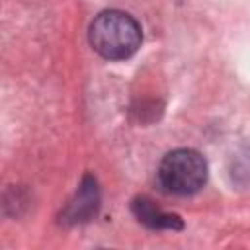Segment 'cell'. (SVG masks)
<instances>
[{
  "mask_svg": "<svg viewBox=\"0 0 250 250\" xmlns=\"http://www.w3.org/2000/svg\"><path fill=\"white\" fill-rule=\"evenodd\" d=\"M141 27L133 16L107 10L96 16L90 25V43L96 53L109 61H123L141 47Z\"/></svg>",
  "mask_w": 250,
  "mask_h": 250,
  "instance_id": "6da1fadb",
  "label": "cell"
},
{
  "mask_svg": "<svg viewBox=\"0 0 250 250\" xmlns=\"http://www.w3.org/2000/svg\"><path fill=\"white\" fill-rule=\"evenodd\" d=\"M160 186L176 195H191L207 182V162L191 148H178L168 152L158 166Z\"/></svg>",
  "mask_w": 250,
  "mask_h": 250,
  "instance_id": "7a4b0ae2",
  "label": "cell"
},
{
  "mask_svg": "<svg viewBox=\"0 0 250 250\" xmlns=\"http://www.w3.org/2000/svg\"><path fill=\"white\" fill-rule=\"evenodd\" d=\"M98 203H100V193H98V186L96 180L92 176H86L76 191V197L72 199V203H68V207L62 213V221L64 223H84L90 221L96 211H98Z\"/></svg>",
  "mask_w": 250,
  "mask_h": 250,
  "instance_id": "3957f363",
  "label": "cell"
},
{
  "mask_svg": "<svg viewBox=\"0 0 250 250\" xmlns=\"http://www.w3.org/2000/svg\"><path fill=\"white\" fill-rule=\"evenodd\" d=\"M133 215L137 217L139 223H143L148 229L154 230H162V229H172V230H180L184 227L182 219L174 213H166L162 211L152 199L148 197H137L131 205Z\"/></svg>",
  "mask_w": 250,
  "mask_h": 250,
  "instance_id": "277c9868",
  "label": "cell"
}]
</instances>
